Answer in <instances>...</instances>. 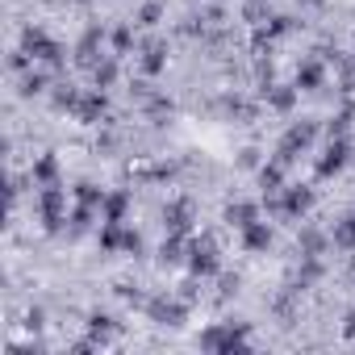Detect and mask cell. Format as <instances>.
<instances>
[{
    "label": "cell",
    "mask_w": 355,
    "mask_h": 355,
    "mask_svg": "<svg viewBox=\"0 0 355 355\" xmlns=\"http://www.w3.org/2000/svg\"><path fill=\"white\" fill-rule=\"evenodd\" d=\"M197 347H201V351H214V355L251 351V326H247V322H218V326H205V330L197 334Z\"/></svg>",
    "instance_id": "6da1fadb"
},
{
    "label": "cell",
    "mask_w": 355,
    "mask_h": 355,
    "mask_svg": "<svg viewBox=\"0 0 355 355\" xmlns=\"http://www.w3.org/2000/svg\"><path fill=\"white\" fill-rule=\"evenodd\" d=\"M318 134H322V125H318V117H301V121H293L288 130H284V138L276 142V159L288 167L297 155H305V150H313V142H318Z\"/></svg>",
    "instance_id": "7a4b0ae2"
},
{
    "label": "cell",
    "mask_w": 355,
    "mask_h": 355,
    "mask_svg": "<svg viewBox=\"0 0 355 355\" xmlns=\"http://www.w3.org/2000/svg\"><path fill=\"white\" fill-rule=\"evenodd\" d=\"M34 205H38V222L46 234H59L67 222V189L63 184H42L34 189Z\"/></svg>",
    "instance_id": "3957f363"
},
{
    "label": "cell",
    "mask_w": 355,
    "mask_h": 355,
    "mask_svg": "<svg viewBox=\"0 0 355 355\" xmlns=\"http://www.w3.org/2000/svg\"><path fill=\"white\" fill-rule=\"evenodd\" d=\"M21 46H26L42 67H63V59H67L63 42H55L42 26H26V30H21Z\"/></svg>",
    "instance_id": "277c9868"
},
{
    "label": "cell",
    "mask_w": 355,
    "mask_h": 355,
    "mask_svg": "<svg viewBox=\"0 0 355 355\" xmlns=\"http://www.w3.org/2000/svg\"><path fill=\"white\" fill-rule=\"evenodd\" d=\"M189 272L193 280H214L222 272V259H218V243L214 239H189Z\"/></svg>",
    "instance_id": "5b68a950"
},
{
    "label": "cell",
    "mask_w": 355,
    "mask_h": 355,
    "mask_svg": "<svg viewBox=\"0 0 355 355\" xmlns=\"http://www.w3.org/2000/svg\"><path fill=\"white\" fill-rule=\"evenodd\" d=\"M142 309H146V318L159 322V326H184V322H189V305L175 297V293H159V297H150Z\"/></svg>",
    "instance_id": "8992f818"
},
{
    "label": "cell",
    "mask_w": 355,
    "mask_h": 355,
    "mask_svg": "<svg viewBox=\"0 0 355 355\" xmlns=\"http://www.w3.org/2000/svg\"><path fill=\"white\" fill-rule=\"evenodd\" d=\"M313 201H318V197H313V189H309V184H284V193H280V197H268V205H272V209H280L284 218H305V214L313 209Z\"/></svg>",
    "instance_id": "52a82bcc"
},
{
    "label": "cell",
    "mask_w": 355,
    "mask_h": 355,
    "mask_svg": "<svg viewBox=\"0 0 355 355\" xmlns=\"http://www.w3.org/2000/svg\"><path fill=\"white\" fill-rule=\"evenodd\" d=\"M347 163H351V142L347 138H326L322 155L313 159V171H318V180H330V175H338Z\"/></svg>",
    "instance_id": "ba28073f"
},
{
    "label": "cell",
    "mask_w": 355,
    "mask_h": 355,
    "mask_svg": "<svg viewBox=\"0 0 355 355\" xmlns=\"http://www.w3.org/2000/svg\"><path fill=\"white\" fill-rule=\"evenodd\" d=\"M239 239H243V251H251V255H263V251L276 243V230H272V222L255 218L251 226H243V230H239Z\"/></svg>",
    "instance_id": "9c48e42d"
},
{
    "label": "cell",
    "mask_w": 355,
    "mask_h": 355,
    "mask_svg": "<svg viewBox=\"0 0 355 355\" xmlns=\"http://www.w3.org/2000/svg\"><path fill=\"white\" fill-rule=\"evenodd\" d=\"M297 96H301L297 84H268L263 88V101H268L272 113H293L297 109Z\"/></svg>",
    "instance_id": "30bf717a"
},
{
    "label": "cell",
    "mask_w": 355,
    "mask_h": 355,
    "mask_svg": "<svg viewBox=\"0 0 355 355\" xmlns=\"http://www.w3.org/2000/svg\"><path fill=\"white\" fill-rule=\"evenodd\" d=\"M163 226H167L171 234H189V226H193V201L175 197V201L163 209Z\"/></svg>",
    "instance_id": "8fae6325"
},
{
    "label": "cell",
    "mask_w": 355,
    "mask_h": 355,
    "mask_svg": "<svg viewBox=\"0 0 355 355\" xmlns=\"http://www.w3.org/2000/svg\"><path fill=\"white\" fill-rule=\"evenodd\" d=\"M105 113H109V96H105V88H92L88 96H80V109H76V117H80V121H88V125H92V121H101Z\"/></svg>",
    "instance_id": "7c38bea8"
},
{
    "label": "cell",
    "mask_w": 355,
    "mask_h": 355,
    "mask_svg": "<svg viewBox=\"0 0 355 355\" xmlns=\"http://www.w3.org/2000/svg\"><path fill=\"white\" fill-rule=\"evenodd\" d=\"M30 180H34V189H42V184H59V159H55L51 150L34 159V167H30Z\"/></svg>",
    "instance_id": "4fadbf2b"
},
{
    "label": "cell",
    "mask_w": 355,
    "mask_h": 355,
    "mask_svg": "<svg viewBox=\"0 0 355 355\" xmlns=\"http://www.w3.org/2000/svg\"><path fill=\"white\" fill-rule=\"evenodd\" d=\"M184 251H189V239H184V234H171V230H167V239H163V247H159V263H163V268H175L180 259H189Z\"/></svg>",
    "instance_id": "5bb4252c"
},
{
    "label": "cell",
    "mask_w": 355,
    "mask_h": 355,
    "mask_svg": "<svg viewBox=\"0 0 355 355\" xmlns=\"http://www.w3.org/2000/svg\"><path fill=\"white\" fill-rule=\"evenodd\" d=\"M125 209H130V193L125 189H113V193H105L101 222H125Z\"/></svg>",
    "instance_id": "9a60e30c"
},
{
    "label": "cell",
    "mask_w": 355,
    "mask_h": 355,
    "mask_svg": "<svg viewBox=\"0 0 355 355\" xmlns=\"http://www.w3.org/2000/svg\"><path fill=\"white\" fill-rule=\"evenodd\" d=\"M255 218H263V214H259V201H234V205H226V222H230L234 230L251 226Z\"/></svg>",
    "instance_id": "2e32d148"
},
{
    "label": "cell",
    "mask_w": 355,
    "mask_h": 355,
    "mask_svg": "<svg viewBox=\"0 0 355 355\" xmlns=\"http://www.w3.org/2000/svg\"><path fill=\"white\" fill-rule=\"evenodd\" d=\"M163 67H167V46L155 38V42L142 46V71H146V76H159Z\"/></svg>",
    "instance_id": "e0dca14e"
},
{
    "label": "cell",
    "mask_w": 355,
    "mask_h": 355,
    "mask_svg": "<svg viewBox=\"0 0 355 355\" xmlns=\"http://www.w3.org/2000/svg\"><path fill=\"white\" fill-rule=\"evenodd\" d=\"M322 80H326V71H322V63H313V59H305V63L297 67V88H301V92H318V88H322Z\"/></svg>",
    "instance_id": "ac0fdd59"
},
{
    "label": "cell",
    "mask_w": 355,
    "mask_h": 355,
    "mask_svg": "<svg viewBox=\"0 0 355 355\" xmlns=\"http://www.w3.org/2000/svg\"><path fill=\"white\" fill-rule=\"evenodd\" d=\"M297 243H301V255H326V247H330V234H322V230H313V226H301Z\"/></svg>",
    "instance_id": "d6986e66"
},
{
    "label": "cell",
    "mask_w": 355,
    "mask_h": 355,
    "mask_svg": "<svg viewBox=\"0 0 355 355\" xmlns=\"http://www.w3.org/2000/svg\"><path fill=\"white\" fill-rule=\"evenodd\" d=\"M330 243L343 247V251H355V214H347L330 226Z\"/></svg>",
    "instance_id": "ffe728a7"
},
{
    "label": "cell",
    "mask_w": 355,
    "mask_h": 355,
    "mask_svg": "<svg viewBox=\"0 0 355 355\" xmlns=\"http://www.w3.org/2000/svg\"><path fill=\"white\" fill-rule=\"evenodd\" d=\"M71 201H76V205H84V209H101V205H105V189H96V184H88V180H80V184L71 189Z\"/></svg>",
    "instance_id": "44dd1931"
},
{
    "label": "cell",
    "mask_w": 355,
    "mask_h": 355,
    "mask_svg": "<svg viewBox=\"0 0 355 355\" xmlns=\"http://www.w3.org/2000/svg\"><path fill=\"white\" fill-rule=\"evenodd\" d=\"M92 84H96V88H105V92L117 84V55H109V59L92 63Z\"/></svg>",
    "instance_id": "7402d4cb"
},
{
    "label": "cell",
    "mask_w": 355,
    "mask_h": 355,
    "mask_svg": "<svg viewBox=\"0 0 355 355\" xmlns=\"http://www.w3.org/2000/svg\"><path fill=\"white\" fill-rule=\"evenodd\" d=\"M46 88H51V76L42 71V63H38V67H30V71L21 76V96H42Z\"/></svg>",
    "instance_id": "603a6c76"
},
{
    "label": "cell",
    "mask_w": 355,
    "mask_h": 355,
    "mask_svg": "<svg viewBox=\"0 0 355 355\" xmlns=\"http://www.w3.org/2000/svg\"><path fill=\"white\" fill-rule=\"evenodd\" d=\"M88 330H92L96 347H105V343H109V338H113V334H117L121 326H117V322H113L109 313H92V318H88Z\"/></svg>",
    "instance_id": "cb8c5ba5"
},
{
    "label": "cell",
    "mask_w": 355,
    "mask_h": 355,
    "mask_svg": "<svg viewBox=\"0 0 355 355\" xmlns=\"http://www.w3.org/2000/svg\"><path fill=\"white\" fill-rule=\"evenodd\" d=\"M51 101H55V109H67V113H76V109H80V92H76V84H59Z\"/></svg>",
    "instance_id": "d4e9b609"
},
{
    "label": "cell",
    "mask_w": 355,
    "mask_h": 355,
    "mask_svg": "<svg viewBox=\"0 0 355 355\" xmlns=\"http://www.w3.org/2000/svg\"><path fill=\"white\" fill-rule=\"evenodd\" d=\"M101 38H105V30H101V26H92V30H88V34L80 38V46H76V55H80V59L88 63V59L96 55V46H101Z\"/></svg>",
    "instance_id": "484cf974"
},
{
    "label": "cell",
    "mask_w": 355,
    "mask_h": 355,
    "mask_svg": "<svg viewBox=\"0 0 355 355\" xmlns=\"http://www.w3.org/2000/svg\"><path fill=\"white\" fill-rule=\"evenodd\" d=\"M142 30H150V26H159L163 21V5H159V0H146V5L138 9V17H134Z\"/></svg>",
    "instance_id": "4316f807"
},
{
    "label": "cell",
    "mask_w": 355,
    "mask_h": 355,
    "mask_svg": "<svg viewBox=\"0 0 355 355\" xmlns=\"http://www.w3.org/2000/svg\"><path fill=\"white\" fill-rule=\"evenodd\" d=\"M130 42H134V30H130V26L113 30V55H125V51H130Z\"/></svg>",
    "instance_id": "83f0119b"
},
{
    "label": "cell",
    "mask_w": 355,
    "mask_h": 355,
    "mask_svg": "<svg viewBox=\"0 0 355 355\" xmlns=\"http://www.w3.org/2000/svg\"><path fill=\"white\" fill-rule=\"evenodd\" d=\"M263 13H268V9H263V5H259V0H251V5H247V9H243V17H247V21H259V17H263Z\"/></svg>",
    "instance_id": "f1b7e54d"
},
{
    "label": "cell",
    "mask_w": 355,
    "mask_h": 355,
    "mask_svg": "<svg viewBox=\"0 0 355 355\" xmlns=\"http://www.w3.org/2000/svg\"><path fill=\"white\" fill-rule=\"evenodd\" d=\"M239 284H243V276H222V293H226V297L239 293Z\"/></svg>",
    "instance_id": "f546056e"
},
{
    "label": "cell",
    "mask_w": 355,
    "mask_h": 355,
    "mask_svg": "<svg viewBox=\"0 0 355 355\" xmlns=\"http://www.w3.org/2000/svg\"><path fill=\"white\" fill-rule=\"evenodd\" d=\"M239 163H243V167H259V150H243Z\"/></svg>",
    "instance_id": "4dcf8cb0"
},
{
    "label": "cell",
    "mask_w": 355,
    "mask_h": 355,
    "mask_svg": "<svg viewBox=\"0 0 355 355\" xmlns=\"http://www.w3.org/2000/svg\"><path fill=\"white\" fill-rule=\"evenodd\" d=\"M343 334H355V309H351V313L343 318Z\"/></svg>",
    "instance_id": "1f68e13d"
},
{
    "label": "cell",
    "mask_w": 355,
    "mask_h": 355,
    "mask_svg": "<svg viewBox=\"0 0 355 355\" xmlns=\"http://www.w3.org/2000/svg\"><path fill=\"white\" fill-rule=\"evenodd\" d=\"M301 5H326V0H301Z\"/></svg>",
    "instance_id": "d6a6232c"
}]
</instances>
